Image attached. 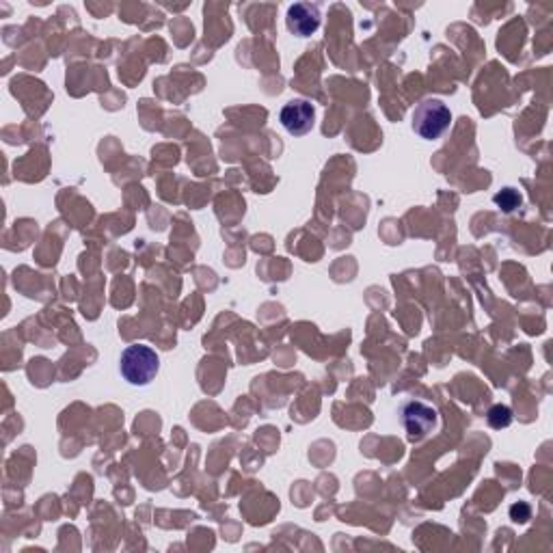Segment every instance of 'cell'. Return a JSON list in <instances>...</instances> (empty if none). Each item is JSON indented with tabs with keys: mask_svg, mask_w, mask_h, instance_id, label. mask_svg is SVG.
<instances>
[{
	"mask_svg": "<svg viewBox=\"0 0 553 553\" xmlns=\"http://www.w3.org/2000/svg\"><path fill=\"white\" fill-rule=\"evenodd\" d=\"M532 516V508L525 504V501H519V504L510 506V519L515 521V524H527Z\"/></svg>",
	"mask_w": 553,
	"mask_h": 553,
	"instance_id": "cell-8",
	"label": "cell"
},
{
	"mask_svg": "<svg viewBox=\"0 0 553 553\" xmlns=\"http://www.w3.org/2000/svg\"><path fill=\"white\" fill-rule=\"evenodd\" d=\"M160 370V359L156 350H151L145 344H132L121 353L119 372L121 377L136 387H145L156 378Z\"/></svg>",
	"mask_w": 553,
	"mask_h": 553,
	"instance_id": "cell-1",
	"label": "cell"
},
{
	"mask_svg": "<svg viewBox=\"0 0 553 553\" xmlns=\"http://www.w3.org/2000/svg\"><path fill=\"white\" fill-rule=\"evenodd\" d=\"M281 126L290 132L292 136H303L313 128V119H316V109L307 100H292L281 109Z\"/></svg>",
	"mask_w": 553,
	"mask_h": 553,
	"instance_id": "cell-4",
	"label": "cell"
},
{
	"mask_svg": "<svg viewBox=\"0 0 553 553\" xmlns=\"http://www.w3.org/2000/svg\"><path fill=\"white\" fill-rule=\"evenodd\" d=\"M288 28L298 37H309L321 27V9L312 3H294L288 9Z\"/></svg>",
	"mask_w": 553,
	"mask_h": 553,
	"instance_id": "cell-5",
	"label": "cell"
},
{
	"mask_svg": "<svg viewBox=\"0 0 553 553\" xmlns=\"http://www.w3.org/2000/svg\"><path fill=\"white\" fill-rule=\"evenodd\" d=\"M451 124V113L441 100H424L422 104H418V109L413 110V130L415 134L422 136L426 141H435L450 128Z\"/></svg>",
	"mask_w": 553,
	"mask_h": 553,
	"instance_id": "cell-2",
	"label": "cell"
},
{
	"mask_svg": "<svg viewBox=\"0 0 553 553\" xmlns=\"http://www.w3.org/2000/svg\"><path fill=\"white\" fill-rule=\"evenodd\" d=\"M493 201L504 212H512L515 207L521 206V195L515 189H504L501 192H497V195L493 197Z\"/></svg>",
	"mask_w": 553,
	"mask_h": 553,
	"instance_id": "cell-7",
	"label": "cell"
},
{
	"mask_svg": "<svg viewBox=\"0 0 553 553\" xmlns=\"http://www.w3.org/2000/svg\"><path fill=\"white\" fill-rule=\"evenodd\" d=\"M400 419L411 441H422L437 426V411L418 400H409L400 409Z\"/></svg>",
	"mask_w": 553,
	"mask_h": 553,
	"instance_id": "cell-3",
	"label": "cell"
},
{
	"mask_svg": "<svg viewBox=\"0 0 553 553\" xmlns=\"http://www.w3.org/2000/svg\"><path fill=\"white\" fill-rule=\"evenodd\" d=\"M486 422H489L491 428L495 430L508 428L512 424V409L506 407V404H495V407H491L489 413H486Z\"/></svg>",
	"mask_w": 553,
	"mask_h": 553,
	"instance_id": "cell-6",
	"label": "cell"
}]
</instances>
